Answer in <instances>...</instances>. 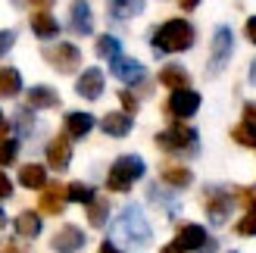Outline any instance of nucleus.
Here are the masks:
<instances>
[{"label":"nucleus","instance_id":"e433bc0d","mask_svg":"<svg viewBox=\"0 0 256 253\" xmlns=\"http://www.w3.org/2000/svg\"><path fill=\"white\" fill-rule=\"evenodd\" d=\"M10 194H12V182H10V175L0 172V200H6Z\"/></svg>","mask_w":256,"mask_h":253},{"label":"nucleus","instance_id":"7ed1b4c3","mask_svg":"<svg viewBox=\"0 0 256 253\" xmlns=\"http://www.w3.org/2000/svg\"><path fill=\"white\" fill-rule=\"evenodd\" d=\"M144 172H147V162L138 154H122V156H116V162L106 172V188L116 194H125L138 178H144Z\"/></svg>","mask_w":256,"mask_h":253},{"label":"nucleus","instance_id":"a18cd8bd","mask_svg":"<svg viewBox=\"0 0 256 253\" xmlns=\"http://www.w3.org/2000/svg\"><path fill=\"white\" fill-rule=\"evenodd\" d=\"M250 82H253V84H256V60H253V62H250Z\"/></svg>","mask_w":256,"mask_h":253},{"label":"nucleus","instance_id":"39448f33","mask_svg":"<svg viewBox=\"0 0 256 253\" xmlns=\"http://www.w3.org/2000/svg\"><path fill=\"white\" fill-rule=\"evenodd\" d=\"M232 54H234V32L228 28V25H219V28L212 32V47H210V66H206L210 78H212V75H219L228 66Z\"/></svg>","mask_w":256,"mask_h":253},{"label":"nucleus","instance_id":"aec40b11","mask_svg":"<svg viewBox=\"0 0 256 253\" xmlns=\"http://www.w3.org/2000/svg\"><path fill=\"white\" fill-rule=\"evenodd\" d=\"M28 106L32 110H54V106H60V94L50 84H34L28 91Z\"/></svg>","mask_w":256,"mask_h":253},{"label":"nucleus","instance_id":"c9c22d12","mask_svg":"<svg viewBox=\"0 0 256 253\" xmlns=\"http://www.w3.org/2000/svg\"><path fill=\"white\" fill-rule=\"evenodd\" d=\"M0 253H32V250L19 241H0Z\"/></svg>","mask_w":256,"mask_h":253},{"label":"nucleus","instance_id":"6ab92c4d","mask_svg":"<svg viewBox=\"0 0 256 253\" xmlns=\"http://www.w3.org/2000/svg\"><path fill=\"white\" fill-rule=\"evenodd\" d=\"M160 84H166L169 91H178V88H190V75L182 62H166L160 69Z\"/></svg>","mask_w":256,"mask_h":253},{"label":"nucleus","instance_id":"49530a36","mask_svg":"<svg viewBox=\"0 0 256 253\" xmlns=\"http://www.w3.org/2000/svg\"><path fill=\"white\" fill-rule=\"evenodd\" d=\"M0 228H6V212L0 210Z\"/></svg>","mask_w":256,"mask_h":253},{"label":"nucleus","instance_id":"412c9836","mask_svg":"<svg viewBox=\"0 0 256 253\" xmlns=\"http://www.w3.org/2000/svg\"><path fill=\"white\" fill-rule=\"evenodd\" d=\"M94 128V116L91 112H66V134L69 138H75V141H78V138H84L88 132Z\"/></svg>","mask_w":256,"mask_h":253},{"label":"nucleus","instance_id":"6e6552de","mask_svg":"<svg viewBox=\"0 0 256 253\" xmlns=\"http://www.w3.org/2000/svg\"><path fill=\"white\" fill-rule=\"evenodd\" d=\"M197 110H200V94L190 91V88H178V91H172L169 104H166V112H169L172 119H188V116H194Z\"/></svg>","mask_w":256,"mask_h":253},{"label":"nucleus","instance_id":"cd10ccee","mask_svg":"<svg viewBox=\"0 0 256 253\" xmlns=\"http://www.w3.org/2000/svg\"><path fill=\"white\" fill-rule=\"evenodd\" d=\"M66 194H69L72 204H84V206L97 197V194H94V188H91V184H84V182H72V184L66 188Z\"/></svg>","mask_w":256,"mask_h":253},{"label":"nucleus","instance_id":"c756f323","mask_svg":"<svg viewBox=\"0 0 256 253\" xmlns=\"http://www.w3.org/2000/svg\"><path fill=\"white\" fill-rule=\"evenodd\" d=\"M19 156V138H4L0 141V166H12Z\"/></svg>","mask_w":256,"mask_h":253},{"label":"nucleus","instance_id":"20e7f679","mask_svg":"<svg viewBox=\"0 0 256 253\" xmlns=\"http://www.w3.org/2000/svg\"><path fill=\"white\" fill-rule=\"evenodd\" d=\"M156 147L160 150H166V154H197V132L190 128V125H184V119H178V122H172L169 128H162L156 138Z\"/></svg>","mask_w":256,"mask_h":253},{"label":"nucleus","instance_id":"f8f14e48","mask_svg":"<svg viewBox=\"0 0 256 253\" xmlns=\"http://www.w3.org/2000/svg\"><path fill=\"white\" fill-rule=\"evenodd\" d=\"M69 162H72V141H69V134H60L47 144V166L62 172V169H69Z\"/></svg>","mask_w":256,"mask_h":253},{"label":"nucleus","instance_id":"4be33fe9","mask_svg":"<svg viewBox=\"0 0 256 253\" xmlns=\"http://www.w3.org/2000/svg\"><path fill=\"white\" fill-rule=\"evenodd\" d=\"M106 10L112 19L125 22V19L138 16V12H144V0H106Z\"/></svg>","mask_w":256,"mask_h":253},{"label":"nucleus","instance_id":"7c9ffc66","mask_svg":"<svg viewBox=\"0 0 256 253\" xmlns=\"http://www.w3.org/2000/svg\"><path fill=\"white\" fill-rule=\"evenodd\" d=\"M234 232H238V234H244V238L256 234V206H253V210H247V216L234 225Z\"/></svg>","mask_w":256,"mask_h":253},{"label":"nucleus","instance_id":"a211bd4d","mask_svg":"<svg viewBox=\"0 0 256 253\" xmlns=\"http://www.w3.org/2000/svg\"><path fill=\"white\" fill-rule=\"evenodd\" d=\"M32 32L41 38V41H50V38L60 34V22L54 19L50 10H34L32 12Z\"/></svg>","mask_w":256,"mask_h":253},{"label":"nucleus","instance_id":"de8ad7c7","mask_svg":"<svg viewBox=\"0 0 256 253\" xmlns=\"http://www.w3.org/2000/svg\"><path fill=\"white\" fill-rule=\"evenodd\" d=\"M228 253H238V250H228Z\"/></svg>","mask_w":256,"mask_h":253},{"label":"nucleus","instance_id":"f03ea898","mask_svg":"<svg viewBox=\"0 0 256 253\" xmlns=\"http://www.w3.org/2000/svg\"><path fill=\"white\" fill-rule=\"evenodd\" d=\"M197 41V32L188 19H169L162 22L156 32H153L150 44L156 54H182V50H190Z\"/></svg>","mask_w":256,"mask_h":253},{"label":"nucleus","instance_id":"2eb2a0df","mask_svg":"<svg viewBox=\"0 0 256 253\" xmlns=\"http://www.w3.org/2000/svg\"><path fill=\"white\" fill-rule=\"evenodd\" d=\"M69 28L75 34H91L94 32V16H91V6L84 0H75L69 6Z\"/></svg>","mask_w":256,"mask_h":253},{"label":"nucleus","instance_id":"ddd939ff","mask_svg":"<svg viewBox=\"0 0 256 253\" xmlns=\"http://www.w3.org/2000/svg\"><path fill=\"white\" fill-rule=\"evenodd\" d=\"M75 94L84 97V100H97L100 94H104V72L100 69H84L78 75V82H75Z\"/></svg>","mask_w":256,"mask_h":253},{"label":"nucleus","instance_id":"4c0bfd02","mask_svg":"<svg viewBox=\"0 0 256 253\" xmlns=\"http://www.w3.org/2000/svg\"><path fill=\"white\" fill-rule=\"evenodd\" d=\"M244 122L256 125V100H247V104H244Z\"/></svg>","mask_w":256,"mask_h":253},{"label":"nucleus","instance_id":"5701e85b","mask_svg":"<svg viewBox=\"0 0 256 253\" xmlns=\"http://www.w3.org/2000/svg\"><path fill=\"white\" fill-rule=\"evenodd\" d=\"M19 184L28 188V191H41V188L47 184V172H44V166H38V162L22 166V169H19Z\"/></svg>","mask_w":256,"mask_h":253},{"label":"nucleus","instance_id":"4468645a","mask_svg":"<svg viewBox=\"0 0 256 253\" xmlns=\"http://www.w3.org/2000/svg\"><path fill=\"white\" fill-rule=\"evenodd\" d=\"M100 128H104L110 138H125V134H132L134 128V116L132 112H106L104 119H100Z\"/></svg>","mask_w":256,"mask_h":253},{"label":"nucleus","instance_id":"b1692460","mask_svg":"<svg viewBox=\"0 0 256 253\" xmlns=\"http://www.w3.org/2000/svg\"><path fill=\"white\" fill-rule=\"evenodd\" d=\"M16 234L19 238H38V234H41V216L32 212V210L19 212V216H16Z\"/></svg>","mask_w":256,"mask_h":253},{"label":"nucleus","instance_id":"c03bdc74","mask_svg":"<svg viewBox=\"0 0 256 253\" xmlns=\"http://www.w3.org/2000/svg\"><path fill=\"white\" fill-rule=\"evenodd\" d=\"M4 138H10V125L0 119V141H4Z\"/></svg>","mask_w":256,"mask_h":253},{"label":"nucleus","instance_id":"2f4dec72","mask_svg":"<svg viewBox=\"0 0 256 253\" xmlns=\"http://www.w3.org/2000/svg\"><path fill=\"white\" fill-rule=\"evenodd\" d=\"M12 44H16V32H12V28H0V56H6L12 50Z\"/></svg>","mask_w":256,"mask_h":253},{"label":"nucleus","instance_id":"dca6fc26","mask_svg":"<svg viewBox=\"0 0 256 253\" xmlns=\"http://www.w3.org/2000/svg\"><path fill=\"white\" fill-rule=\"evenodd\" d=\"M175 241L182 244L184 250H203V247L210 244V234H206V228H203V225L188 222V225H182V228H178Z\"/></svg>","mask_w":256,"mask_h":253},{"label":"nucleus","instance_id":"1a4fd4ad","mask_svg":"<svg viewBox=\"0 0 256 253\" xmlns=\"http://www.w3.org/2000/svg\"><path fill=\"white\" fill-rule=\"evenodd\" d=\"M84 232L78 228V225H60L56 234L50 238V250L54 253H78L84 247Z\"/></svg>","mask_w":256,"mask_h":253},{"label":"nucleus","instance_id":"79ce46f5","mask_svg":"<svg viewBox=\"0 0 256 253\" xmlns=\"http://www.w3.org/2000/svg\"><path fill=\"white\" fill-rule=\"evenodd\" d=\"M178 6H182L184 12H190V10H197V6H200V0H178Z\"/></svg>","mask_w":256,"mask_h":253},{"label":"nucleus","instance_id":"09e8293b","mask_svg":"<svg viewBox=\"0 0 256 253\" xmlns=\"http://www.w3.org/2000/svg\"><path fill=\"white\" fill-rule=\"evenodd\" d=\"M0 116H4V112H0Z\"/></svg>","mask_w":256,"mask_h":253},{"label":"nucleus","instance_id":"ea45409f","mask_svg":"<svg viewBox=\"0 0 256 253\" xmlns=\"http://www.w3.org/2000/svg\"><path fill=\"white\" fill-rule=\"evenodd\" d=\"M16 4H19V6H41V10H47L54 0H16Z\"/></svg>","mask_w":256,"mask_h":253},{"label":"nucleus","instance_id":"423d86ee","mask_svg":"<svg viewBox=\"0 0 256 253\" xmlns=\"http://www.w3.org/2000/svg\"><path fill=\"white\" fill-rule=\"evenodd\" d=\"M203 204H206V216H210L212 225H225L228 216H232V210H234V204H238V194L210 184L206 194H203Z\"/></svg>","mask_w":256,"mask_h":253},{"label":"nucleus","instance_id":"9d476101","mask_svg":"<svg viewBox=\"0 0 256 253\" xmlns=\"http://www.w3.org/2000/svg\"><path fill=\"white\" fill-rule=\"evenodd\" d=\"M66 188L56 184V182H50L41 188V197H38V212H44V216H60L62 210H66Z\"/></svg>","mask_w":256,"mask_h":253},{"label":"nucleus","instance_id":"c85d7f7f","mask_svg":"<svg viewBox=\"0 0 256 253\" xmlns=\"http://www.w3.org/2000/svg\"><path fill=\"white\" fill-rule=\"evenodd\" d=\"M234 144H244V147H256V125L253 122H240L232 128Z\"/></svg>","mask_w":256,"mask_h":253},{"label":"nucleus","instance_id":"f3484780","mask_svg":"<svg viewBox=\"0 0 256 253\" xmlns=\"http://www.w3.org/2000/svg\"><path fill=\"white\" fill-rule=\"evenodd\" d=\"M160 178L169 184V188H188L190 182H194V172H190L188 166H182V162H162L160 166Z\"/></svg>","mask_w":256,"mask_h":253},{"label":"nucleus","instance_id":"a19ab883","mask_svg":"<svg viewBox=\"0 0 256 253\" xmlns=\"http://www.w3.org/2000/svg\"><path fill=\"white\" fill-rule=\"evenodd\" d=\"M160 253H188V250H184L182 244H178V241H172V244H166V247H162Z\"/></svg>","mask_w":256,"mask_h":253},{"label":"nucleus","instance_id":"473e14b6","mask_svg":"<svg viewBox=\"0 0 256 253\" xmlns=\"http://www.w3.org/2000/svg\"><path fill=\"white\" fill-rule=\"evenodd\" d=\"M16 125H19V132H32V106H22L16 110Z\"/></svg>","mask_w":256,"mask_h":253},{"label":"nucleus","instance_id":"f704fd0d","mask_svg":"<svg viewBox=\"0 0 256 253\" xmlns=\"http://www.w3.org/2000/svg\"><path fill=\"white\" fill-rule=\"evenodd\" d=\"M119 100H122V106H125V112H138V97L132 94V91H119Z\"/></svg>","mask_w":256,"mask_h":253},{"label":"nucleus","instance_id":"f257e3e1","mask_svg":"<svg viewBox=\"0 0 256 253\" xmlns=\"http://www.w3.org/2000/svg\"><path fill=\"white\" fill-rule=\"evenodd\" d=\"M112 241H122L125 247H147L153 241V228L138 204L122 206V212L116 216V225H112Z\"/></svg>","mask_w":256,"mask_h":253},{"label":"nucleus","instance_id":"72a5a7b5","mask_svg":"<svg viewBox=\"0 0 256 253\" xmlns=\"http://www.w3.org/2000/svg\"><path fill=\"white\" fill-rule=\"evenodd\" d=\"M238 204H244L247 210L256 206V188H244V191H238Z\"/></svg>","mask_w":256,"mask_h":253},{"label":"nucleus","instance_id":"58836bf2","mask_svg":"<svg viewBox=\"0 0 256 253\" xmlns=\"http://www.w3.org/2000/svg\"><path fill=\"white\" fill-rule=\"evenodd\" d=\"M244 34H247V41H250V44H256V16H250V19H247Z\"/></svg>","mask_w":256,"mask_h":253},{"label":"nucleus","instance_id":"bb28decb","mask_svg":"<svg viewBox=\"0 0 256 253\" xmlns=\"http://www.w3.org/2000/svg\"><path fill=\"white\" fill-rule=\"evenodd\" d=\"M94 50H97V56L112 60V56H119V54H122V41H119L116 34H100V38H97V44H94Z\"/></svg>","mask_w":256,"mask_h":253},{"label":"nucleus","instance_id":"a878e982","mask_svg":"<svg viewBox=\"0 0 256 253\" xmlns=\"http://www.w3.org/2000/svg\"><path fill=\"white\" fill-rule=\"evenodd\" d=\"M19 91H22V75H19V69H12V66L0 69V94H4V97H16Z\"/></svg>","mask_w":256,"mask_h":253},{"label":"nucleus","instance_id":"9b49d317","mask_svg":"<svg viewBox=\"0 0 256 253\" xmlns=\"http://www.w3.org/2000/svg\"><path fill=\"white\" fill-rule=\"evenodd\" d=\"M110 72H112V78H119V82H125V84L144 82V75H147V69L140 66L138 60H132V56H122V54L110 60Z\"/></svg>","mask_w":256,"mask_h":253},{"label":"nucleus","instance_id":"0eeeda50","mask_svg":"<svg viewBox=\"0 0 256 253\" xmlns=\"http://www.w3.org/2000/svg\"><path fill=\"white\" fill-rule=\"evenodd\" d=\"M44 60H47L60 75H72L75 69L82 66V50L75 47V44H69V41H60V44H54V47H44Z\"/></svg>","mask_w":256,"mask_h":253},{"label":"nucleus","instance_id":"37998d69","mask_svg":"<svg viewBox=\"0 0 256 253\" xmlns=\"http://www.w3.org/2000/svg\"><path fill=\"white\" fill-rule=\"evenodd\" d=\"M97 253H122V250H119L116 244H112V241H104V244H100V250H97Z\"/></svg>","mask_w":256,"mask_h":253},{"label":"nucleus","instance_id":"393cba45","mask_svg":"<svg viewBox=\"0 0 256 253\" xmlns=\"http://www.w3.org/2000/svg\"><path fill=\"white\" fill-rule=\"evenodd\" d=\"M106 219H110V200L94 197L91 204H88V222H91V228H104Z\"/></svg>","mask_w":256,"mask_h":253}]
</instances>
